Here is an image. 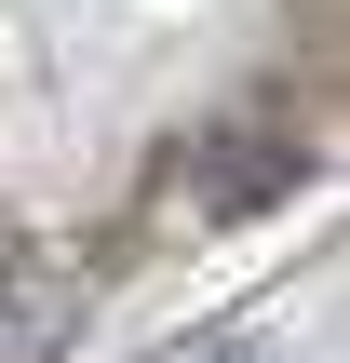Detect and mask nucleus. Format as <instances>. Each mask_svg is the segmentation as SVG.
<instances>
[{
	"instance_id": "nucleus-1",
	"label": "nucleus",
	"mask_w": 350,
	"mask_h": 363,
	"mask_svg": "<svg viewBox=\"0 0 350 363\" xmlns=\"http://www.w3.org/2000/svg\"><path fill=\"white\" fill-rule=\"evenodd\" d=\"M81 337V256L67 242H13L0 256V363H54Z\"/></svg>"
},
{
	"instance_id": "nucleus-2",
	"label": "nucleus",
	"mask_w": 350,
	"mask_h": 363,
	"mask_svg": "<svg viewBox=\"0 0 350 363\" xmlns=\"http://www.w3.org/2000/svg\"><path fill=\"white\" fill-rule=\"evenodd\" d=\"M175 189H189V216H256V202L297 189V148L256 135V121H229V135H202V148L175 162Z\"/></svg>"
},
{
	"instance_id": "nucleus-3",
	"label": "nucleus",
	"mask_w": 350,
	"mask_h": 363,
	"mask_svg": "<svg viewBox=\"0 0 350 363\" xmlns=\"http://www.w3.org/2000/svg\"><path fill=\"white\" fill-rule=\"evenodd\" d=\"M229 363H243V350H229Z\"/></svg>"
}]
</instances>
